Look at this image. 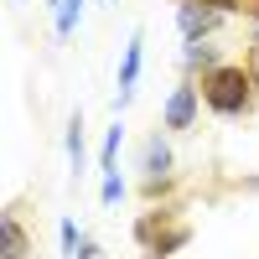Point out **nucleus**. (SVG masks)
<instances>
[{"label":"nucleus","instance_id":"1","mask_svg":"<svg viewBox=\"0 0 259 259\" xmlns=\"http://www.w3.org/2000/svg\"><path fill=\"white\" fill-rule=\"evenodd\" d=\"M202 104L218 119H244L254 109V94H259V78L244 68V62H218V68L202 73Z\"/></svg>","mask_w":259,"mask_h":259},{"label":"nucleus","instance_id":"2","mask_svg":"<svg viewBox=\"0 0 259 259\" xmlns=\"http://www.w3.org/2000/svg\"><path fill=\"white\" fill-rule=\"evenodd\" d=\"M197 114H202V89H197V78H182L161 109V130H192Z\"/></svg>","mask_w":259,"mask_h":259},{"label":"nucleus","instance_id":"3","mask_svg":"<svg viewBox=\"0 0 259 259\" xmlns=\"http://www.w3.org/2000/svg\"><path fill=\"white\" fill-rule=\"evenodd\" d=\"M140 62H145V31L135 26V31H130V41H124V57H119V94H114V104H119V109H124L130 99H135Z\"/></svg>","mask_w":259,"mask_h":259},{"label":"nucleus","instance_id":"4","mask_svg":"<svg viewBox=\"0 0 259 259\" xmlns=\"http://www.w3.org/2000/svg\"><path fill=\"white\" fill-rule=\"evenodd\" d=\"M218 21H223V11L197 6V0H182V6H177V26H182L187 41H207L212 31H218Z\"/></svg>","mask_w":259,"mask_h":259},{"label":"nucleus","instance_id":"5","mask_svg":"<svg viewBox=\"0 0 259 259\" xmlns=\"http://www.w3.org/2000/svg\"><path fill=\"white\" fill-rule=\"evenodd\" d=\"M140 171H145V187H150V192H161V187L171 182V145L161 140V130L145 140V150H140Z\"/></svg>","mask_w":259,"mask_h":259},{"label":"nucleus","instance_id":"6","mask_svg":"<svg viewBox=\"0 0 259 259\" xmlns=\"http://www.w3.org/2000/svg\"><path fill=\"white\" fill-rule=\"evenodd\" d=\"M0 239H6V259H26L31 254V239H26L16 212H0Z\"/></svg>","mask_w":259,"mask_h":259},{"label":"nucleus","instance_id":"7","mask_svg":"<svg viewBox=\"0 0 259 259\" xmlns=\"http://www.w3.org/2000/svg\"><path fill=\"white\" fill-rule=\"evenodd\" d=\"M182 62H187V78L192 73H207V68H218V47H212V41H187V52H182Z\"/></svg>","mask_w":259,"mask_h":259},{"label":"nucleus","instance_id":"8","mask_svg":"<svg viewBox=\"0 0 259 259\" xmlns=\"http://www.w3.org/2000/svg\"><path fill=\"white\" fill-rule=\"evenodd\" d=\"M83 6H89V0H62V6L52 11V31H57V41H68V36H73V26H78Z\"/></svg>","mask_w":259,"mask_h":259},{"label":"nucleus","instance_id":"9","mask_svg":"<svg viewBox=\"0 0 259 259\" xmlns=\"http://www.w3.org/2000/svg\"><path fill=\"white\" fill-rule=\"evenodd\" d=\"M68 161H73V171L83 177V161H89V140H83V114H73V119H68Z\"/></svg>","mask_w":259,"mask_h":259},{"label":"nucleus","instance_id":"10","mask_svg":"<svg viewBox=\"0 0 259 259\" xmlns=\"http://www.w3.org/2000/svg\"><path fill=\"white\" fill-rule=\"evenodd\" d=\"M119 145H124V124L114 119V124H109V135H104V145H99V171H104V177L114 171V161H119Z\"/></svg>","mask_w":259,"mask_h":259},{"label":"nucleus","instance_id":"11","mask_svg":"<svg viewBox=\"0 0 259 259\" xmlns=\"http://www.w3.org/2000/svg\"><path fill=\"white\" fill-rule=\"evenodd\" d=\"M57 244H62V254H68V259L78 254V244H83V239H78V228H73V218H62V223H57Z\"/></svg>","mask_w":259,"mask_h":259},{"label":"nucleus","instance_id":"12","mask_svg":"<svg viewBox=\"0 0 259 259\" xmlns=\"http://www.w3.org/2000/svg\"><path fill=\"white\" fill-rule=\"evenodd\" d=\"M99 197L109 202V207H114V202L124 197V182H119V171H109V177H104V187H99Z\"/></svg>","mask_w":259,"mask_h":259},{"label":"nucleus","instance_id":"13","mask_svg":"<svg viewBox=\"0 0 259 259\" xmlns=\"http://www.w3.org/2000/svg\"><path fill=\"white\" fill-rule=\"evenodd\" d=\"M197 6H212V11L228 16V11H244V0H197Z\"/></svg>","mask_w":259,"mask_h":259},{"label":"nucleus","instance_id":"14","mask_svg":"<svg viewBox=\"0 0 259 259\" xmlns=\"http://www.w3.org/2000/svg\"><path fill=\"white\" fill-rule=\"evenodd\" d=\"M73 259H99V249H94V244H89V239H83V244H78V254H73Z\"/></svg>","mask_w":259,"mask_h":259},{"label":"nucleus","instance_id":"15","mask_svg":"<svg viewBox=\"0 0 259 259\" xmlns=\"http://www.w3.org/2000/svg\"><path fill=\"white\" fill-rule=\"evenodd\" d=\"M244 11H249V16H254V21H259V0H244Z\"/></svg>","mask_w":259,"mask_h":259}]
</instances>
